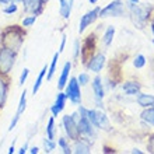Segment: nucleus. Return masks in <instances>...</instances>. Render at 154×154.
I'll return each mask as SVG.
<instances>
[{
  "mask_svg": "<svg viewBox=\"0 0 154 154\" xmlns=\"http://www.w3.org/2000/svg\"><path fill=\"white\" fill-rule=\"evenodd\" d=\"M20 116L21 115H18V114H16L14 116H13L11 122H10V126H8V132H13V129H16L17 123H18V121H20Z\"/></svg>",
  "mask_w": 154,
  "mask_h": 154,
  "instance_id": "473e14b6",
  "label": "nucleus"
},
{
  "mask_svg": "<svg viewBox=\"0 0 154 154\" xmlns=\"http://www.w3.org/2000/svg\"><path fill=\"white\" fill-rule=\"evenodd\" d=\"M0 46H2V45H0Z\"/></svg>",
  "mask_w": 154,
  "mask_h": 154,
  "instance_id": "3c124183",
  "label": "nucleus"
},
{
  "mask_svg": "<svg viewBox=\"0 0 154 154\" xmlns=\"http://www.w3.org/2000/svg\"><path fill=\"white\" fill-rule=\"evenodd\" d=\"M129 3H133V4H137L139 0H129Z\"/></svg>",
  "mask_w": 154,
  "mask_h": 154,
  "instance_id": "c03bdc74",
  "label": "nucleus"
},
{
  "mask_svg": "<svg viewBox=\"0 0 154 154\" xmlns=\"http://www.w3.org/2000/svg\"><path fill=\"white\" fill-rule=\"evenodd\" d=\"M66 101H67V97H66V94L60 90V91L57 93L56 100H55V104H53V105L56 106L57 109L62 112V111L65 109V106H66Z\"/></svg>",
  "mask_w": 154,
  "mask_h": 154,
  "instance_id": "aec40b11",
  "label": "nucleus"
},
{
  "mask_svg": "<svg viewBox=\"0 0 154 154\" xmlns=\"http://www.w3.org/2000/svg\"><path fill=\"white\" fill-rule=\"evenodd\" d=\"M128 7L130 10V16L134 25H137V28H143L144 23L149 18V8L146 6H139V4L128 3Z\"/></svg>",
  "mask_w": 154,
  "mask_h": 154,
  "instance_id": "7ed1b4c3",
  "label": "nucleus"
},
{
  "mask_svg": "<svg viewBox=\"0 0 154 154\" xmlns=\"http://www.w3.org/2000/svg\"><path fill=\"white\" fill-rule=\"evenodd\" d=\"M73 3H74V0H67V4H66L65 7L59 8V11H60V16L63 17L65 20H69L70 13H72V7H73Z\"/></svg>",
  "mask_w": 154,
  "mask_h": 154,
  "instance_id": "393cba45",
  "label": "nucleus"
},
{
  "mask_svg": "<svg viewBox=\"0 0 154 154\" xmlns=\"http://www.w3.org/2000/svg\"><path fill=\"white\" fill-rule=\"evenodd\" d=\"M123 91L128 95H136V94L140 93V84L136 83V81H126L123 83Z\"/></svg>",
  "mask_w": 154,
  "mask_h": 154,
  "instance_id": "2eb2a0df",
  "label": "nucleus"
},
{
  "mask_svg": "<svg viewBox=\"0 0 154 154\" xmlns=\"http://www.w3.org/2000/svg\"><path fill=\"white\" fill-rule=\"evenodd\" d=\"M77 81L80 85H87V83L90 81V76L87 73H80L77 76Z\"/></svg>",
  "mask_w": 154,
  "mask_h": 154,
  "instance_id": "7c9ffc66",
  "label": "nucleus"
},
{
  "mask_svg": "<svg viewBox=\"0 0 154 154\" xmlns=\"http://www.w3.org/2000/svg\"><path fill=\"white\" fill-rule=\"evenodd\" d=\"M95 128L97 129H104V130H109L111 129V123L108 121L105 114L98 112L97 111V122H95Z\"/></svg>",
  "mask_w": 154,
  "mask_h": 154,
  "instance_id": "dca6fc26",
  "label": "nucleus"
},
{
  "mask_svg": "<svg viewBox=\"0 0 154 154\" xmlns=\"http://www.w3.org/2000/svg\"><path fill=\"white\" fill-rule=\"evenodd\" d=\"M125 8H123V3L122 0H114L112 3H109L106 7L100 8L98 17L101 18H106V17H121L123 16Z\"/></svg>",
  "mask_w": 154,
  "mask_h": 154,
  "instance_id": "39448f33",
  "label": "nucleus"
},
{
  "mask_svg": "<svg viewBox=\"0 0 154 154\" xmlns=\"http://www.w3.org/2000/svg\"><path fill=\"white\" fill-rule=\"evenodd\" d=\"M45 132H46V137L55 140V136H56V133H55V116H51V118H49L48 125H46V129H45Z\"/></svg>",
  "mask_w": 154,
  "mask_h": 154,
  "instance_id": "412c9836",
  "label": "nucleus"
},
{
  "mask_svg": "<svg viewBox=\"0 0 154 154\" xmlns=\"http://www.w3.org/2000/svg\"><path fill=\"white\" fill-rule=\"evenodd\" d=\"M66 4H67V0H59V8L65 7Z\"/></svg>",
  "mask_w": 154,
  "mask_h": 154,
  "instance_id": "a19ab883",
  "label": "nucleus"
},
{
  "mask_svg": "<svg viewBox=\"0 0 154 154\" xmlns=\"http://www.w3.org/2000/svg\"><path fill=\"white\" fill-rule=\"evenodd\" d=\"M25 108H27V90H24V91H23V94H21L20 102H18V106H17V112H16V114L21 115L25 111Z\"/></svg>",
  "mask_w": 154,
  "mask_h": 154,
  "instance_id": "a878e982",
  "label": "nucleus"
},
{
  "mask_svg": "<svg viewBox=\"0 0 154 154\" xmlns=\"http://www.w3.org/2000/svg\"><path fill=\"white\" fill-rule=\"evenodd\" d=\"M70 70H72V62H66L65 66H63V70H62L60 76H59V80H57V88L59 90H63L65 85L67 84Z\"/></svg>",
  "mask_w": 154,
  "mask_h": 154,
  "instance_id": "4468645a",
  "label": "nucleus"
},
{
  "mask_svg": "<svg viewBox=\"0 0 154 154\" xmlns=\"http://www.w3.org/2000/svg\"><path fill=\"white\" fill-rule=\"evenodd\" d=\"M17 52L7 49L4 46H0V73L2 74H10L13 70V66L16 63Z\"/></svg>",
  "mask_w": 154,
  "mask_h": 154,
  "instance_id": "f03ea898",
  "label": "nucleus"
},
{
  "mask_svg": "<svg viewBox=\"0 0 154 154\" xmlns=\"http://www.w3.org/2000/svg\"><path fill=\"white\" fill-rule=\"evenodd\" d=\"M8 88H10V80H8V74L0 73V109L6 105L8 95Z\"/></svg>",
  "mask_w": 154,
  "mask_h": 154,
  "instance_id": "9d476101",
  "label": "nucleus"
},
{
  "mask_svg": "<svg viewBox=\"0 0 154 154\" xmlns=\"http://www.w3.org/2000/svg\"><path fill=\"white\" fill-rule=\"evenodd\" d=\"M66 35H63L62 37V42H60V48H59V53H62L63 51H65V46H66Z\"/></svg>",
  "mask_w": 154,
  "mask_h": 154,
  "instance_id": "f704fd0d",
  "label": "nucleus"
},
{
  "mask_svg": "<svg viewBox=\"0 0 154 154\" xmlns=\"http://www.w3.org/2000/svg\"><path fill=\"white\" fill-rule=\"evenodd\" d=\"M35 21H37V16L31 14V16H27V17H24V18H23L21 25H23L24 28H28V27H32V25L35 24Z\"/></svg>",
  "mask_w": 154,
  "mask_h": 154,
  "instance_id": "cd10ccee",
  "label": "nucleus"
},
{
  "mask_svg": "<svg viewBox=\"0 0 154 154\" xmlns=\"http://www.w3.org/2000/svg\"><path fill=\"white\" fill-rule=\"evenodd\" d=\"M21 3H23L24 13H29V14H34L37 17L44 11L45 8L44 0H21Z\"/></svg>",
  "mask_w": 154,
  "mask_h": 154,
  "instance_id": "0eeeda50",
  "label": "nucleus"
},
{
  "mask_svg": "<svg viewBox=\"0 0 154 154\" xmlns=\"http://www.w3.org/2000/svg\"><path fill=\"white\" fill-rule=\"evenodd\" d=\"M149 150H150L151 153H154V137H151L150 143H149Z\"/></svg>",
  "mask_w": 154,
  "mask_h": 154,
  "instance_id": "4c0bfd02",
  "label": "nucleus"
},
{
  "mask_svg": "<svg viewBox=\"0 0 154 154\" xmlns=\"http://www.w3.org/2000/svg\"><path fill=\"white\" fill-rule=\"evenodd\" d=\"M142 119L147 123H150L151 126H154V108L149 106L147 109H144L142 112Z\"/></svg>",
  "mask_w": 154,
  "mask_h": 154,
  "instance_id": "4be33fe9",
  "label": "nucleus"
},
{
  "mask_svg": "<svg viewBox=\"0 0 154 154\" xmlns=\"http://www.w3.org/2000/svg\"><path fill=\"white\" fill-rule=\"evenodd\" d=\"M81 85L79 84L77 81V77H72L67 80V84L65 85V94L67 100H69L72 104L74 105H80L81 104V90H80Z\"/></svg>",
  "mask_w": 154,
  "mask_h": 154,
  "instance_id": "20e7f679",
  "label": "nucleus"
},
{
  "mask_svg": "<svg viewBox=\"0 0 154 154\" xmlns=\"http://www.w3.org/2000/svg\"><path fill=\"white\" fill-rule=\"evenodd\" d=\"M18 10V6L16 3H10L7 6H4L3 7V13L4 14H14V13Z\"/></svg>",
  "mask_w": 154,
  "mask_h": 154,
  "instance_id": "c756f323",
  "label": "nucleus"
},
{
  "mask_svg": "<svg viewBox=\"0 0 154 154\" xmlns=\"http://www.w3.org/2000/svg\"><path fill=\"white\" fill-rule=\"evenodd\" d=\"M11 3V0H0V6H7V4H10Z\"/></svg>",
  "mask_w": 154,
  "mask_h": 154,
  "instance_id": "ea45409f",
  "label": "nucleus"
},
{
  "mask_svg": "<svg viewBox=\"0 0 154 154\" xmlns=\"http://www.w3.org/2000/svg\"><path fill=\"white\" fill-rule=\"evenodd\" d=\"M57 146L62 149V153L65 154H72L73 151H72V147H70L69 142H67V139L65 137H59L57 139Z\"/></svg>",
  "mask_w": 154,
  "mask_h": 154,
  "instance_id": "b1692460",
  "label": "nucleus"
},
{
  "mask_svg": "<svg viewBox=\"0 0 154 154\" xmlns=\"http://www.w3.org/2000/svg\"><path fill=\"white\" fill-rule=\"evenodd\" d=\"M62 125H63V129H65L66 134L69 140H76V139L80 137V132H79V128H77V122L73 119L72 115H65L62 118Z\"/></svg>",
  "mask_w": 154,
  "mask_h": 154,
  "instance_id": "423d86ee",
  "label": "nucleus"
},
{
  "mask_svg": "<svg viewBox=\"0 0 154 154\" xmlns=\"http://www.w3.org/2000/svg\"><path fill=\"white\" fill-rule=\"evenodd\" d=\"M132 153H133V154H143V151H140L139 149H133V150H132Z\"/></svg>",
  "mask_w": 154,
  "mask_h": 154,
  "instance_id": "37998d69",
  "label": "nucleus"
},
{
  "mask_svg": "<svg viewBox=\"0 0 154 154\" xmlns=\"http://www.w3.org/2000/svg\"><path fill=\"white\" fill-rule=\"evenodd\" d=\"M72 151L76 154H88L91 151V144H90V139L87 137H79L74 140V144L72 147Z\"/></svg>",
  "mask_w": 154,
  "mask_h": 154,
  "instance_id": "9b49d317",
  "label": "nucleus"
},
{
  "mask_svg": "<svg viewBox=\"0 0 154 154\" xmlns=\"http://www.w3.org/2000/svg\"><path fill=\"white\" fill-rule=\"evenodd\" d=\"M104 65H105V56L102 53H97L95 56H93L88 60L87 67H88V70L94 72V73H100L102 70V67H104Z\"/></svg>",
  "mask_w": 154,
  "mask_h": 154,
  "instance_id": "ddd939ff",
  "label": "nucleus"
},
{
  "mask_svg": "<svg viewBox=\"0 0 154 154\" xmlns=\"http://www.w3.org/2000/svg\"><path fill=\"white\" fill-rule=\"evenodd\" d=\"M133 66L136 69H143L146 66V57L143 56V55H137L133 60Z\"/></svg>",
  "mask_w": 154,
  "mask_h": 154,
  "instance_id": "c85d7f7f",
  "label": "nucleus"
},
{
  "mask_svg": "<svg viewBox=\"0 0 154 154\" xmlns=\"http://www.w3.org/2000/svg\"><path fill=\"white\" fill-rule=\"evenodd\" d=\"M46 72H48V66L45 65L44 67H42V70L39 72V74H38V77H37V80H35V83H34V85H32V94H34V95L39 91L41 85H42V80H44V77H45V74H46Z\"/></svg>",
  "mask_w": 154,
  "mask_h": 154,
  "instance_id": "a211bd4d",
  "label": "nucleus"
},
{
  "mask_svg": "<svg viewBox=\"0 0 154 154\" xmlns=\"http://www.w3.org/2000/svg\"><path fill=\"white\" fill-rule=\"evenodd\" d=\"M29 153H31V154H38V153H39V149H38L37 146H34V147H31V149H29Z\"/></svg>",
  "mask_w": 154,
  "mask_h": 154,
  "instance_id": "58836bf2",
  "label": "nucleus"
},
{
  "mask_svg": "<svg viewBox=\"0 0 154 154\" xmlns=\"http://www.w3.org/2000/svg\"><path fill=\"white\" fill-rule=\"evenodd\" d=\"M51 112H52V116H57V115L60 114V111L57 109V108H56V106H55V105H52V106H51Z\"/></svg>",
  "mask_w": 154,
  "mask_h": 154,
  "instance_id": "c9c22d12",
  "label": "nucleus"
},
{
  "mask_svg": "<svg viewBox=\"0 0 154 154\" xmlns=\"http://www.w3.org/2000/svg\"><path fill=\"white\" fill-rule=\"evenodd\" d=\"M27 151H28V144L25 143L24 146H23V147H21V149H20V150H18V153H20V154H25V153H27Z\"/></svg>",
  "mask_w": 154,
  "mask_h": 154,
  "instance_id": "e433bc0d",
  "label": "nucleus"
},
{
  "mask_svg": "<svg viewBox=\"0 0 154 154\" xmlns=\"http://www.w3.org/2000/svg\"><path fill=\"white\" fill-rule=\"evenodd\" d=\"M59 55H60L59 52H56L55 55H53L52 62H51V65H49V67H48V74H46V80H48V81L52 80L53 74H55V72H56V66H57V60H59Z\"/></svg>",
  "mask_w": 154,
  "mask_h": 154,
  "instance_id": "6ab92c4d",
  "label": "nucleus"
},
{
  "mask_svg": "<svg viewBox=\"0 0 154 154\" xmlns=\"http://www.w3.org/2000/svg\"><path fill=\"white\" fill-rule=\"evenodd\" d=\"M137 104L143 108H149V106H154V95L150 94H140L137 95Z\"/></svg>",
  "mask_w": 154,
  "mask_h": 154,
  "instance_id": "f3484780",
  "label": "nucleus"
},
{
  "mask_svg": "<svg viewBox=\"0 0 154 154\" xmlns=\"http://www.w3.org/2000/svg\"><path fill=\"white\" fill-rule=\"evenodd\" d=\"M153 45H154V39H153Z\"/></svg>",
  "mask_w": 154,
  "mask_h": 154,
  "instance_id": "8fccbe9b",
  "label": "nucleus"
},
{
  "mask_svg": "<svg viewBox=\"0 0 154 154\" xmlns=\"http://www.w3.org/2000/svg\"><path fill=\"white\" fill-rule=\"evenodd\" d=\"M14 151H16V147H14V144H13V146H10V147H8V154H13V153H14Z\"/></svg>",
  "mask_w": 154,
  "mask_h": 154,
  "instance_id": "79ce46f5",
  "label": "nucleus"
},
{
  "mask_svg": "<svg viewBox=\"0 0 154 154\" xmlns=\"http://www.w3.org/2000/svg\"><path fill=\"white\" fill-rule=\"evenodd\" d=\"M11 3H16V4H18V3H21V0H11Z\"/></svg>",
  "mask_w": 154,
  "mask_h": 154,
  "instance_id": "a18cd8bd",
  "label": "nucleus"
},
{
  "mask_svg": "<svg viewBox=\"0 0 154 154\" xmlns=\"http://www.w3.org/2000/svg\"><path fill=\"white\" fill-rule=\"evenodd\" d=\"M91 85H93V91H94V94H95L97 105L100 106V108H102V98H104V95H105V94H104V87H102V79L100 76L94 77Z\"/></svg>",
  "mask_w": 154,
  "mask_h": 154,
  "instance_id": "f8f14e48",
  "label": "nucleus"
},
{
  "mask_svg": "<svg viewBox=\"0 0 154 154\" xmlns=\"http://www.w3.org/2000/svg\"><path fill=\"white\" fill-rule=\"evenodd\" d=\"M151 31H153V35H154V23L151 24Z\"/></svg>",
  "mask_w": 154,
  "mask_h": 154,
  "instance_id": "de8ad7c7",
  "label": "nucleus"
},
{
  "mask_svg": "<svg viewBox=\"0 0 154 154\" xmlns=\"http://www.w3.org/2000/svg\"><path fill=\"white\" fill-rule=\"evenodd\" d=\"M88 2H90V3H91V4H95V3H97V2H98V0H88Z\"/></svg>",
  "mask_w": 154,
  "mask_h": 154,
  "instance_id": "49530a36",
  "label": "nucleus"
},
{
  "mask_svg": "<svg viewBox=\"0 0 154 154\" xmlns=\"http://www.w3.org/2000/svg\"><path fill=\"white\" fill-rule=\"evenodd\" d=\"M48 2H49V0H44V3H45V4H46V3H48Z\"/></svg>",
  "mask_w": 154,
  "mask_h": 154,
  "instance_id": "09e8293b",
  "label": "nucleus"
},
{
  "mask_svg": "<svg viewBox=\"0 0 154 154\" xmlns=\"http://www.w3.org/2000/svg\"><path fill=\"white\" fill-rule=\"evenodd\" d=\"M73 57L74 59H77L79 57V55H80V41H74V46H73Z\"/></svg>",
  "mask_w": 154,
  "mask_h": 154,
  "instance_id": "72a5a7b5",
  "label": "nucleus"
},
{
  "mask_svg": "<svg viewBox=\"0 0 154 154\" xmlns=\"http://www.w3.org/2000/svg\"><path fill=\"white\" fill-rule=\"evenodd\" d=\"M77 128H79V132H80V136L87 139L95 137V132H94V126L93 123L88 121L87 116H80L79 121H77Z\"/></svg>",
  "mask_w": 154,
  "mask_h": 154,
  "instance_id": "6e6552de",
  "label": "nucleus"
},
{
  "mask_svg": "<svg viewBox=\"0 0 154 154\" xmlns=\"http://www.w3.org/2000/svg\"><path fill=\"white\" fill-rule=\"evenodd\" d=\"M56 142L55 140H52V139H48V137H45L44 139V150L45 153H51L52 150H55L56 149Z\"/></svg>",
  "mask_w": 154,
  "mask_h": 154,
  "instance_id": "bb28decb",
  "label": "nucleus"
},
{
  "mask_svg": "<svg viewBox=\"0 0 154 154\" xmlns=\"http://www.w3.org/2000/svg\"><path fill=\"white\" fill-rule=\"evenodd\" d=\"M25 31L23 25H8L4 28L0 35V45L14 52H18L24 44Z\"/></svg>",
  "mask_w": 154,
  "mask_h": 154,
  "instance_id": "f257e3e1",
  "label": "nucleus"
},
{
  "mask_svg": "<svg viewBox=\"0 0 154 154\" xmlns=\"http://www.w3.org/2000/svg\"><path fill=\"white\" fill-rule=\"evenodd\" d=\"M98 13H100V7H95V8H93L91 11H87L84 16L81 17L80 24H79V32L83 34L88 25H91L94 21L97 20V18H98Z\"/></svg>",
  "mask_w": 154,
  "mask_h": 154,
  "instance_id": "1a4fd4ad",
  "label": "nucleus"
},
{
  "mask_svg": "<svg viewBox=\"0 0 154 154\" xmlns=\"http://www.w3.org/2000/svg\"><path fill=\"white\" fill-rule=\"evenodd\" d=\"M28 74H29V69H28V67H25V69L23 70L21 76H20V80H18V85H24V83L27 81V77H28Z\"/></svg>",
  "mask_w": 154,
  "mask_h": 154,
  "instance_id": "2f4dec72",
  "label": "nucleus"
},
{
  "mask_svg": "<svg viewBox=\"0 0 154 154\" xmlns=\"http://www.w3.org/2000/svg\"><path fill=\"white\" fill-rule=\"evenodd\" d=\"M114 35H115V28L114 27H108L106 31H105V34H104V37H102V41H104V44H105L106 46H109V45L112 44Z\"/></svg>",
  "mask_w": 154,
  "mask_h": 154,
  "instance_id": "5701e85b",
  "label": "nucleus"
}]
</instances>
